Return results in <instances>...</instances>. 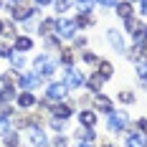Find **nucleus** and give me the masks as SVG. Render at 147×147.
<instances>
[{"mask_svg": "<svg viewBox=\"0 0 147 147\" xmlns=\"http://www.w3.org/2000/svg\"><path fill=\"white\" fill-rule=\"evenodd\" d=\"M56 59H51L48 53H43V56H36V61H33V69H36V74L41 76V79H48V76H53L56 74Z\"/></svg>", "mask_w": 147, "mask_h": 147, "instance_id": "nucleus-1", "label": "nucleus"}, {"mask_svg": "<svg viewBox=\"0 0 147 147\" xmlns=\"http://www.w3.org/2000/svg\"><path fill=\"white\" fill-rule=\"evenodd\" d=\"M63 84H66V89H81L86 86V76L81 71H76L74 66H66L63 69Z\"/></svg>", "mask_w": 147, "mask_h": 147, "instance_id": "nucleus-2", "label": "nucleus"}, {"mask_svg": "<svg viewBox=\"0 0 147 147\" xmlns=\"http://www.w3.org/2000/svg\"><path fill=\"white\" fill-rule=\"evenodd\" d=\"M127 122H129L127 112H112L107 127H109V132H122V129H127Z\"/></svg>", "mask_w": 147, "mask_h": 147, "instance_id": "nucleus-3", "label": "nucleus"}, {"mask_svg": "<svg viewBox=\"0 0 147 147\" xmlns=\"http://www.w3.org/2000/svg\"><path fill=\"white\" fill-rule=\"evenodd\" d=\"M107 41L112 43V48H114L117 53H127V43H124V36H122L117 28H109V30H107Z\"/></svg>", "mask_w": 147, "mask_h": 147, "instance_id": "nucleus-4", "label": "nucleus"}, {"mask_svg": "<svg viewBox=\"0 0 147 147\" xmlns=\"http://www.w3.org/2000/svg\"><path fill=\"white\" fill-rule=\"evenodd\" d=\"M66 91H69V89H66L63 81H53V84H48V86H46V96H48V99H53V102H61V99L66 96Z\"/></svg>", "mask_w": 147, "mask_h": 147, "instance_id": "nucleus-5", "label": "nucleus"}, {"mask_svg": "<svg viewBox=\"0 0 147 147\" xmlns=\"http://www.w3.org/2000/svg\"><path fill=\"white\" fill-rule=\"evenodd\" d=\"M74 33H76V20L63 18V20L56 23V36H59V38H71Z\"/></svg>", "mask_w": 147, "mask_h": 147, "instance_id": "nucleus-6", "label": "nucleus"}, {"mask_svg": "<svg viewBox=\"0 0 147 147\" xmlns=\"http://www.w3.org/2000/svg\"><path fill=\"white\" fill-rule=\"evenodd\" d=\"M38 81H41V76L33 71V74H26V76H18V84H15V86H20V89H26V91H30L33 86H38Z\"/></svg>", "mask_w": 147, "mask_h": 147, "instance_id": "nucleus-7", "label": "nucleus"}, {"mask_svg": "<svg viewBox=\"0 0 147 147\" xmlns=\"http://www.w3.org/2000/svg\"><path fill=\"white\" fill-rule=\"evenodd\" d=\"M28 140H30V145H33V147H48V140H46L43 129H38V127H30Z\"/></svg>", "mask_w": 147, "mask_h": 147, "instance_id": "nucleus-8", "label": "nucleus"}, {"mask_svg": "<svg viewBox=\"0 0 147 147\" xmlns=\"http://www.w3.org/2000/svg\"><path fill=\"white\" fill-rule=\"evenodd\" d=\"M79 124L81 127H96V112L94 109H81L79 112Z\"/></svg>", "mask_w": 147, "mask_h": 147, "instance_id": "nucleus-9", "label": "nucleus"}, {"mask_svg": "<svg viewBox=\"0 0 147 147\" xmlns=\"http://www.w3.org/2000/svg\"><path fill=\"white\" fill-rule=\"evenodd\" d=\"M10 13H13V20H28V18H33V10L28 5H10Z\"/></svg>", "mask_w": 147, "mask_h": 147, "instance_id": "nucleus-10", "label": "nucleus"}, {"mask_svg": "<svg viewBox=\"0 0 147 147\" xmlns=\"http://www.w3.org/2000/svg\"><path fill=\"white\" fill-rule=\"evenodd\" d=\"M127 147H147V137L142 132H127Z\"/></svg>", "mask_w": 147, "mask_h": 147, "instance_id": "nucleus-11", "label": "nucleus"}, {"mask_svg": "<svg viewBox=\"0 0 147 147\" xmlns=\"http://www.w3.org/2000/svg\"><path fill=\"white\" fill-rule=\"evenodd\" d=\"M15 99H18V107H20V109H30V107H36V104H38V102H36V96H33L30 91H20Z\"/></svg>", "mask_w": 147, "mask_h": 147, "instance_id": "nucleus-12", "label": "nucleus"}, {"mask_svg": "<svg viewBox=\"0 0 147 147\" xmlns=\"http://www.w3.org/2000/svg\"><path fill=\"white\" fill-rule=\"evenodd\" d=\"M15 99V89L10 86V84H3L0 81V104H8Z\"/></svg>", "mask_w": 147, "mask_h": 147, "instance_id": "nucleus-13", "label": "nucleus"}, {"mask_svg": "<svg viewBox=\"0 0 147 147\" xmlns=\"http://www.w3.org/2000/svg\"><path fill=\"white\" fill-rule=\"evenodd\" d=\"M76 140H79V142H94L96 134H94L91 127H79V129H76Z\"/></svg>", "mask_w": 147, "mask_h": 147, "instance_id": "nucleus-14", "label": "nucleus"}, {"mask_svg": "<svg viewBox=\"0 0 147 147\" xmlns=\"http://www.w3.org/2000/svg\"><path fill=\"white\" fill-rule=\"evenodd\" d=\"M71 112H74V109L66 102H59L56 107H53V117H59V119H69V117H71Z\"/></svg>", "mask_w": 147, "mask_h": 147, "instance_id": "nucleus-15", "label": "nucleus"}, {"mask_svg": "<svg viewBox=\"0 0 147 147\" xmlns=\"http://www.w3.org/2000/svg\"><path fill=\"white\" fill-rule=\"evenodd\" d=\"M117 15L122 18V20H127V18H134V8H132V3H119V5H117Z\"/></svg>", "mask_w": 147, "mask_h": 147, "instance_id": "nucleus-16", "label": "nucleus"}, {"mask_svg": "<svg viewBox=\"0 0 147 147\" xmlns=\"http://www.w3.org/2000/svg\"><path fill=\"white\" fill-rule=\"evenodd\" d=\"M30 48H33V41H30L28 36H18V38H15V51L26 53V51H30Z\"/></svg>", "mask_w": 147, "mask_h": 147, "instance_id": "nucleus-17", "label": "nucleus"}, {"mask_svg": "<svg viewBox=\"0 0 147 147\" xmlns=\"http://www.w3.org/2000/svg\"><path fill=\"white\" fill-rule=\"evenodd\" d=\"M94 107H96L99 112H104V114H112V112H114V109H112V102H109V96H96Z\"/></svg>", "mask_w": 147, "mask_h": 147, "instance_id": "nucleus-18", "label": "nucleus"}, {"mask_svg": "<svg viewBox=\"0 0 147 147\" xmlns=\"http://www.w3.org/2000/svg\"><path fill=\"white\" fill-rule=\"evenodd\" d=\"M132 38H134V46H145L147 43V26H145V23L132 33Z\"/></svg>", "mask_w": 147, "mask_h": 147, "instance_id": "nucleus-19", "label": "nucleus"}, {"mask_svg": "<svg viewBox=\"0 0 147 147\" xmlns=\"http://www.w3.org/2000/svg\"><path fill=\"white\" fill-rule=\"evenodd\" d=\"M86 86L91 89V91H102V86H104V79L99 76V74H91L86 79Z\"/></svg>", "mask_w": 147, "mask_h": 147, "instance_id": "nucleus-20", "label": "nucleus"}, {"mask_svg": "<svg viewBox=\"0 0 147 147\" xmlns=\"http://www.w3.org/2000/svg\"><path fill=\"white\" fill-rule=\"evenodd\" d=\"M96 66H99V76H102L104 81H107V79H112V74H114V69H112V63H109V61H99V63H96Z\"/></svg>", "mask_w": 147, "mask_h": 147, "instance_id": "nucleus-21", "label": "nucleus"}, {"mask_svg": "<svg viewBox=\"0 0 147 147\" xmlns=\"http://www.w3.org/2000/svg\"><path fill=\"white\" fill-rule=\"evenodd\" d=\"M10 63H13V69H15V71H20V69L26 66V59H23V53L13 48V53H10Z\"/></svg>", "mask_w": 147, "mask_h": 147, "instance_id": "nucleus-22", "label": "nucleus"}, {"mask_svg": "<svg viewBox=\"0 0 147 147\" xmlns=\"http://www.w3.org/2000/svg\"><path fill=\"white\" fill-rule=\"evenodd\" d=\"M51 30H56V20H53V18H46L43 23L38 26V33H43V36H48Z\"/></svg>", "mask_w": 147, "mask_h": 147, "instance_id": "nucleus-23", "label": "nucleus"}, {"mask_svg": "<svg viewBox=\"0 0 147 147\" xmlns=\"http://www.w3.org/2000/svg\"><path fill=\"white\" fill-rule=\"evenodd\" d=\"M94 23V18H91V13H79V18H76V28L81 26V28H89Z\"/></svg>", "mask_w": 147, "mask_h": 147, "instance_id": "nucleus-24", "label": "nucleus"}, {"mask_svg": "<svg viewBox=\"0 0 147 147\" xmlns=\"http://www.w3.org/2000/svg\"><path fill=\"white\" fill-rule=\"evenodd\" d=\"M94 3L96 0H76V8H79V13H91Z\"/></svg>", "mask_w": 147, "mask_h": 147, "instance_id": "nucleus-25", "label": "nucleus"}, {"mask_svg": "<svg viewBox=\"0 0 147 147\" xmlns=\"http://www.w3.org/2000/svg\"><path fill=\"white\" fill-rule=\"evenodd\" d=\"M61 61H63V66H74V48H63L61 51Z\"/></svg>", "mask_w": 147, "mask_h": 147, "instance_id": "nucleus-26", "label": "nucleus"}, {"mask_svg": "<svg viewBox=\"0 0 147 147\" xmlns=\"http://www.w3.org/2000/svg\"><path fill=\"white\" fill-rule=\"evenodd\" d=\"M10 119L8 117H0V137H5V134H10Z\"/></svg>", "mask_w": 147, "mask_h": 147, "instance_id": "nucleus-27", "label": "nucleus"}, {"mask_svg": "<svg viewBox=\"0 0 147 147\" xmlns=\"http://www.w3.org/2000/svg\"><path fill=\"white\" fill-rule=\"evenodd\" d=\"M119 102L122 104H134V91H119Z\"/></svg>", "mask_w": 147, "mask_h": 147, "instance_id": "nucleus-28", "label": "nucleus"}, {"mask_svg": "<svg viewBox=\"0 0 147 147\" xmlns=\"http://www.w3.org/2000/svg\"><path fill=\"white\" fill-rule=\"evenodd\" d=\"M124 23H127V26H124V28L129 30V33H134V30L140 28V26H142V20H137V18H127V20H124Z\"/></svg>", "mask_w": 147, "mask_h": 147, "instance_id": "nucleus-29", "label": "nucleus"}, {"mask_svg": "<svg viewBox=\"0 0 147 147\" xmlns=\"http://www.w3.org/2000/svg\"><path fill=\"white\" fill-rule=\"evenodd\" d=\"M51 127H53L56 132H63V129H66V119H59V117H53V119H51Z\"/></svg>", "mask_w": 147, "mask_h": 147, "instance_id": "nucleus-30", "label": "nucleus"}, {"mask_svg": "<svg viewBox=\"0 0 147 147\" xmlns=\"http://www.w3.org/2000/svg\"><path fill=\"white\" fill-rule=\"evenodd\" d=\"M3 140H5V145H8V147H18V132H10V134H5Z\"/></svg>", "mask_w": 147, "mask_h": 147, "instance_id": "nucleus-31", "label": "nucleus"}, {"mask_svg": "<svg viewBox=\"0 0 147 147\" xmlns=\"http://www.w3.org/2000/svg\"><path fill=\"white\" fill-rule=\"evenodd\" d=\"M46 46H48V48H61V38L59 36H48V38H46Z\"/></svg>", "mask_w": 147, "mask_h": 147, "instance_id": "nucleus-32", "label": "nucleus"}, {"mask_svg": "<svg viewBox=\"0 0 147 147\" xmlns=\"http://www.w3.org/2000/svg\"><path fill=\"white\" fill-rule=\"evenodd\" d=\"M0 33H3V36H8V38H13V36H15V26H13V23H5Z\"/></svg>", "mask_w": 147, "mask_h": 147, "instance_id": "nucleus-33", "label": "nucleus"}, {"mask_svg": "<svg viewBox=\"0 0 147 147\" xmlns=\"http://www.w3.org/2000/svg\"><path fill=\"white\" fill-rule=\"evenodd\" d=\"M137 76H140L142 81H147V66H145V63H142V61L137 63Z\"/></svg>", "mask_w": 147, "mask_h": 147, "instance_id": "nucleus-34", "label": "nucleus"}, {"mask_svg": "<svg viewBox=\"0 0 147 147\" xmlns=\"http://www.w3.org/2000/svg\"><path fill=\"white\" fill-rule=\"evenodd\" d=\"M10 53H13V48L5 43H0V59H10Z\"/></svg>", "mask_w": 147, "mask_h": 147, "instance_id": "nucleus-35", "label": "nucleus"}, {"mask_svg": "<svg viewBox=\"0 0 147 147\" xmlns=\"http://www.w3.org/2000/svg\"><path fill=\"white\" fill-rule=\"evenodd\" d=\"M53 8H56L59 13H63V10L69 8V0H56V3H53Z\"/></svg>", "mask_w": 147, "mask_h": 147, "instance_id": "nucleus-36", "label": "nucleus"}, {"mask_svg": "<svg viewBox=\"0 0 147 147\" xmlns=\"http://www.w3.org/2000/svg\"><path fill=\"white\" fill-rule=\"evenodd\" d=\"M96 3H99L102 8H117L119 5V0H96Z\"/></svg>", "mask_w": 147, "mask_h": 147, "instance_id": "nucleus-37", "label": "nucleus"}, {"mask_svg": "<svg viewBox=\"0 0 147 147\" xmlns=\"http://www.w3.org/2000/svg\"><path fill=\"white\" fill-rule=\"evenodd\" d=\"M137 127H140L137 132H142V134L147 137V119H137Z\"/></svg>", "mask_w": 147, "mask_h": 147, "instance_id": "nucleus-38", "label": "nucleus"}, {"mask_svg": "<svg viewBox=\"0 0 147 147\" xmlns=\"http://www.w3.org/2000/svg\"><path fill=\"white\" fill-rule=\"evenodd\" d=\"M84 61H86V63H99V59H96V56H94V53H84Z\"/></svg>", "mask_w": 147, "mask_h": 147, "instance_id": "nucleus-39", "label": "nucleus"}, {"mask_svg": "<svg viewBox=\"0 0 147 147\" xmlns=\"http://www.w3.org/2000/svg\"><path fill=\"white\" fill-rule=\"evenodd\" d=\"M23 28H26V30H33V28H36V20H33V18L23 20Z\"/></svg>", "mask_w": 147, "mask_h": 147, "instance_id": "nucleus-40", "label": "nucleus"}, {"mask_svg": "<svg viewBox=\"0 0 147 147\" xmlns=\"http://www.w3.org/2000/svg\"><path fill=\"white\" fill-rule=\"evenodd\" d=\"M74 46H76V48H84V46H86V38H84V36H81V38H76Z\"/></svg>", "mask_w": 147, "mask_h": 147, "instance_id": "nucleus-41", "label": "nucleus"}, {"mask_svg": "<svg viewBox=\"0 0 147 147\" xmlns=\"http://www.w3.org/2000/svg\"><path fill=\"white\" fill-rule=\"evenodd\" d=\"M53 147H66V140H63V137H56V140H53Z\"/></svg>", "mask_w": 147, "mask_h": 147, "instance_id": "nucleus-42", "label": "nucleus"}, {"mask_svg": "<svg viewBox=\"0 0 147 147\" xmlns=\"http://www.w3.org/2000/svg\"><path fill=\"white\" fill-rule=\"evenodd\" d=\"M140 10H142V15H147V0H140Z\"/></svg>", "mask_w": 147, "mask_h": 147, "instance_id": "nucleus-43", "label": "nucleus"}, {"mask_svg": "<svg viewBox=\"0 0 147 147\" xmlns=\"http://www.w3.org/2000/svg\"><path fill=\"white\" fill-rule=\"evenodd\" d=\"M51 3H53V0H36V5H38V8H43V5H51Z\"/></svg>", "mask_w": 147, "mask_h": 147, "instance_id": "nucleus-44", "label": "nucleus"}, {"mask_svg": "<svg viewBox=\"0 0 147 147\" xmlns=\"http://www.w3.org/2000/svg\"><path fill=\"white\" fill-rule=\"evenodd\" d=\"M76 147H94V142H79Z\"/></svg>", "mask_w": 147, "mask_h": 147, "instance_id": "nucleus-45", "label": "nucleus"}, {"mask_svg": "<svg viewBox=\"0 0 147 147\" xmlns=\"http://www.w3.org/2000/svg\"><path fill=\"white\" fill-rule=\"evenodd\" d=\"M3 26H5V23H3V20H0V30H3Z\"/></svg>", "mask_w": 147, "mask_h": 147, "instance_id": "nucleus-46", "label": "nucleus"}, {"mask_svg": "<svg viewBox=\"0 0 147 147\" xmlns=\"http://www.w3.org/2000/svg\"><path fill=\"white\" fill-rule=\"evenodd\" d=\"M10 3H20V0H10Z\"/></svg>", "mask_w": 147, "mask_h": 147, "instance_id": "nucleus-47", "label": "nucleus"}, {"mask_svg": "<svg viewBox=\"0 0 147 147\" xmlns=\"http://www.w3.org/2000/svg\"><path fill=\"white\" fill-rule=\"evenodd\" d=\"M102 147H112V145H102Z\"/></svg>", "mask_w": 147, "mask_h": 147, "instance_id": "nucleus-48", "label": "nucleus"}, {"mask_svg": "<svg viewBox=\"0 0 147 147\" xmlns=\"http://www.w3.org/2000/svg\"><path fill=\"white\" fill-rule=\"evenodd\" d=\"M145 66H147V61H145Z\"/></svg>", "mask_w": 147, "mask_h": 147, "instance_id": "nucleus-49", "label": "nucleus"}, {"mask_svg": "<svg viewBox=\"0 0 147 147\" xmlns=\"http://www.w3.org/2000/svg\"><path fill=\"white\" fill-rule=\"evenodd\" d=\"M0 8H3V5H0Z\"/></svg>", "mask_w": 147, "mask_h": 147, "instance_id": "nucleus-50", "label": "nucleus"}]
</instances>
